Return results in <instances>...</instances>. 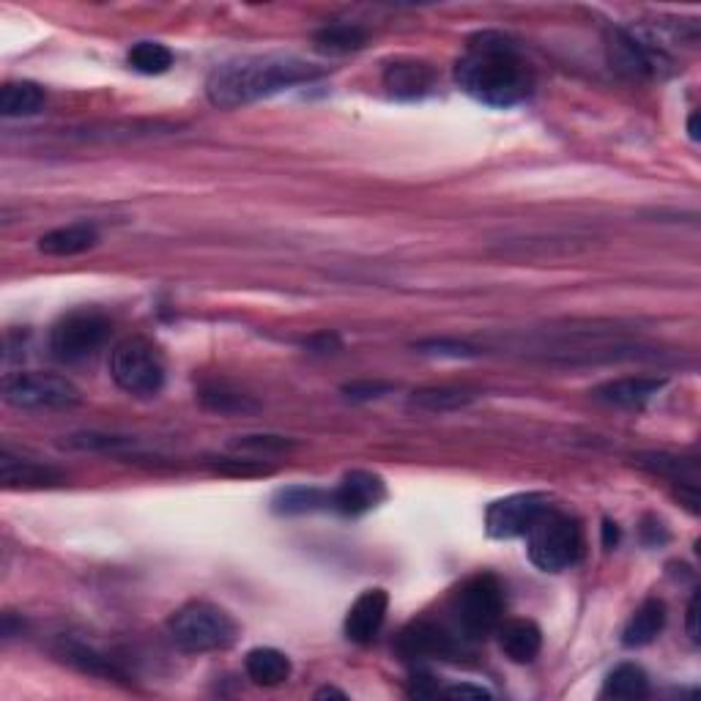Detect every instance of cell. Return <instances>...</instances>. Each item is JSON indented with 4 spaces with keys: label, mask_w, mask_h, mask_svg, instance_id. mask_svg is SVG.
Masks as SVG:
<instances>
[{
    "label": "cell",
    "mask_w": 701,
    "mask_h": 701,
    "mask_svg": "<svg viewBox=\"0 0 701 701\" xmlns=\"http://www.w3.org/2000/svg\"><path fill=\"white\" fill-rule=\"evenodd\" d=\"M414 350L428 356H452V359H469L477 356V348L461 341H447V337H430V341L414 343Z\"/></svg>",
    "instance_id": "cell-32"
},
{
    "label": "cell",
    "mask_w": 701,
    "mask_h": 701,
    "mask_svg": "<svg viewBox=\"0 0 701 701\" xmlns=\"http://www.w3.org/2000/svg\"><path fill=\"white\" fill-rule=\"evenodd\" d=\"M96 241H100V231L94 226H88V222H72V226L44 233L39 239V250L53 258H72L88 252L91 247H96Z\"/></svg>",
    "instance_id": "cell-18"
},
{
    "label": "cell",
    "mask_w": 701,
    "mask_h": 701,
    "mask_svg": "<svg viewBox=\"0 0 701 701\" xmlns=\"http://www.w3.org/2000/svg\"><path fill=\"white\" fill-rule=\"evenodd\" d=\"M198 404L203 406L206 411L220 414V417H247V414L261 411V404H258L252 395H244V393H239V389H231V387H220V384L200 387L198 389Z\"/></svg>",
    "instance_id": "cell-23"
},
{
    "label": "cell",
    "mask_w": 701,
    "mask_h": 701,
    "mask_svg": "<svg viewBox=\"0 0 701 701\" xmlns=\"http://www.w3.org/2000/svg\"><path fill=\"white\" fill-rule=\"evenodd\" d=\"M688 135L693 143H699V113H691V118H688Z\"/></svg>",
    "instance_id": "cell-40"
},
{
    "label": "cell",
    "mask_w": 701,
    "mask_h": 701,
    "mask_svg": "<svg viewBox=\"0 0 701 701\" xmlns=\"http://www.w3.org/2000/svg\"><path fill=\"white\" fill-rule=\"evenodd\" d=\"M456 83L463 94L488 107L521 105L534 88L532 69L502 33H477L456 63Z\"/></svg>",
    "instance_id": "cell-1"
},
{
    "label": "cell",
    "mask_w": 701,
    "mask_h": 701,
    "mask_svg": "<svg viewBox=\"0 0 701 701\" xmlns=\"http://www.w3.org/2000/svg\"><path fill=\"white\" fill-rule=\"evenodd\" d=\"M436 72L430 63L417 59H398L384 69V88L395 100H422L433 91Z\"/></svg>",
    "instance_id": "cell-14"
},
{
    "label": "cell",
    "mask_w": 701,
    "mask_h": 701,
    "mask_svg": "<svg viewBox=\"0 0 701 701\" xmlns=\"http://www.w3.org/2000/svg\"><path fill=\"white\" fill-rule=\"evenodd\" d=\"M69 447L91 452H116L121 447H132V439L126 436H107V433H77L69 439Z\"/></svg>",
    "instance_id": "cell-33"
},
{
    "label": "cell",
    "mask_w": 701,
    "mask_h": 701,
    "mask_svg": "<svg viewBox=\"0 0 701 701\" xmlns=\"http://www.w3.org/2000/svg\"><path fill=\"white\" fill-rule=\"evenodd\" d=\"M606 50L614 72H619L628 80L660 77V69L669 66L663 50L655 48L652 42H644L639 33L625 31V28H614L608 33Z\"/></svg>",
    "instance_id": "cell-9"
},
{
    "label": "cell",
    "mask_w": 701,
    "mask_h": 701,
    "mask_svg": "<svg viewBox=\"0 0 701 701\" xmlns=\"http://www.w3.org/2000/svg\"><path fill=\"white\" fill-rule=\"evenodd\" d=\"M55 655H59L63 663L72 666V669L83 671V674L113 677V680H121V677H124L118 666L113 663L105 652H100V649L88 647V644L83 641L61 639L59 644H55Z\"/></svg>",
    "instance_id": "cell-21"
},
{
    "label": "cell",
    "mask_w": 701,
    "mask_h": 701,
    "mask_svg": "<svg viewBox=\"0 0 701 701\" xmlns=\"http://www.w3.org/2000/svg\"><path fill=\"white\" fill-rule=\"evenodd\" d=\"M666 387V378L652 376H630V378H614V381L600 384L592 393V398L611 409H641L647 406L660 389Z\"/></svg>",
    "instance_id": "cell-15"
},
{
    "label": "cell",
    "mask_w": 701,
    "mask_h": 701,
    "mask_svg": "<svg viewBox=\"0 0 701 701\" xmlns=\"http://www.w3.org/2000/svg\"><path fill=\"white\" fill-rule=\"evenodd\" d=\"M48 102V94L39 83L31 80H14L0 88V113L6 118H28L36 116Z\"/></svg>",
    "instance_id": "cell-22"
},
{
    "label": "cell",
    "mask_w": 701,
    "mask_h": 701,
    "mask_svg": "<svg viewBox=\"0 0 701 701\" xmlns=\"http://www.w3.org/2000/svg\"><path fill=\"white\" fill-rule=\"evenodd\" d=\"M168 636L181 652L203 655L228 649L239 636L233 617L220 606L206 600H192L181 606L168 619Z\"/></svg>",
    "instance_id": "cell-3"
},
{
    "label": "cell",
    "mask_w": 701,
    "mask_h": 701,
    "mask_svg": "<svg viewBox=\"0 0 701 701\" xmlns=\"http://www.w3.org/2000/svg\"><path fill=\"white\" fill-rule=\"evenodd\" d=\"M113 381L135 398H154L165 387V362L146 337H126L111 354Z\"/></svg>",
    "instance_id": "cell-6"
},
{
    "label": "cell",
    "mask_w": 701,
    "mask_h": 701,
    "mask_svg": "<svg viewBox=\"0 0 701 701\" xmlns=\"http://www.w3.org/2000/svg\"><path fill=\"white\" fill-rule=\"evenodd\" d=\"M617 543H619V526L614 524V521H603V545H606L608 551L611 548H617Z\"/></svg>",
    "instance_id": "cell-39"
},
{
    "label": "cell",
    "mask_w": 701,
    "mask_h": 701,
    "mask_svg": "<svg viewBox=\"0 0 701 701\" xmlns=\"http://www.w3.org/2000/svg\"><path fill=\"white\" fill-rule=\"evenodd\" d=\"M439 691H441V688L436 686L433 677H430V674H414L411 688H409L411 697L425 699V697H436V693H439Z\"/></svg>",
    "instance_id": "cell-37"
},
{
    "label": "cell",
    "mask_w": 701,
    "mask_h": 701,
    "mask_svg": "<svg viewBox=\"0 0 701 701\" xmlns=\"http://www.w3.org/2000/svg\"><path fill=\"white\" fill-rule=\"evenodd\" d=\"M529 559L543 573H562L582 559V529L562 510L548 508L524 534Z\"/></svg>",
    "instance_id": "cell-5"
},
{
    "label": "cell",
    "mask_w": 701,
    "mask_h": 701,
    "mask_svg": "<svg viewBox=\"0 0 701 701\" xmlns=\"http://www.w3.org/2000/svg\"><path fill=\"white\" fill-rule=\"evenodd\" d=\"M499 647L513 663H532L543 647V634L532 619H508L496 628Z\"/></svg>",
    "instance_id": "cell-17"
},
{
    "label": "cell",
    "mask_w": 701,
    "mask_h": 701,
    "mask_svg": "<svg viewBox=\"0 0 701 701\" xmlns=\"http://www.w3.org/2000/svg\"><path fill=\"white\" fill-rule=\"evenodd\" d=\"M126 63L135 69L137 74H165L174 66V53L170 48H165L163 42H137L132 44V50L126 53Z\"/></svg>",
    "instance_id": "cell-30"
},
{
    "label": "cell",
    "mask_w": 701,
    "mask_h": 701,
    "mask_svg": "<svg viewBox=\"0 0 701 701\" xmlns=\"http://www.w3.org/2000/svg\"><path fill=\"white\" fill-rule=\"evenodd\" d=\"M302 346L307 350H313V354H332V350H341L343 341L335 335V332H321V335L307 337Z\"/></svg>",
    "instance_id": "cell-35"
},
{
    "label": "cell",
    "mask_w": 701,
    "mask_h": 701,
    "mask_svg": "<svg viewBox=\"0 0 701 701\" xmlns=\"http://www.w3.org/2000/svg\"><path fill=\"white\" fill-rule=\"evenodd\" d=\"M395 389V384L389 381H350V384H343L341 393L346 395V400H350V404H370V400H378L384 398V395H389Z\"/></svg>",
    "instance_id": "cell-34"
},
{
    "label": "cell",
    "mask_w": 701,
    "mask_h": 701,
    "mask_svg": "<svg viewBox=\"0 0 701 701\" xmlns=\"http://www.w3.org/2000/svg\"><path fill=\"white\" fill-rule=\"evenodd\" d=\"M321 74L324 72L315 63L296 55H247L217 66L206 80V96L220 111H233L302 83H313Z\"/></svg>",
    "instance_id": "cell-2"
},
{
    "label": "cell",
    "mask_w": 701,
    "mask_h": 701,
    "mask_svg": "<svg viewBox=\"0 0 701 701\" xmlns=\"http://www.w3.org/2000/svg\"><path fill=\"white\" fill-rule=\"evenodd\" d=\"M315 50L326 55H348L356 53L367 44V31L359 25H348V22H332V25L321 28L313 36Z\"/></svg>",
    "instance_id": "cell-27"
},
{
    "label": "cell",
    "mask_w": 701,
    "mask_h": 701,
    "mask_svg": "<svg viewBox=\"0 0 701 701\" xmlns=\"http://www.w3.org/2000/svg\"><path fill=\"white\" fill-rule=\"evenodd\" d=\"M384 496H387V488H384L381 477L373 471L354 469L343 477L335 491H329V510L356 519V515H365L378 508Z\"/></svg>",
    "instance_id": "cell-12"
},
{
    "label": "cell",
    "mask_w": 701,
    "mask_h": 701,
    "mask_svg": "<svg viewBox=\"0 0 701 701\" xmlns=\"http://www.w3.org/2000/svg\"><path fill=\"white\" fill-rule=\"evenodd\" d=\"M0 482L3 488H59L66 482L61 469L48 467V463L31 461V458L11 456L9 450L0 452Z\"/></svg>",
    "instance_id": "cell-16"
},
{
    "label": "cell",
    "mask_w": 701,
    "mask_h": 701,
    "mask_svg": "<svg viewBox=\"0 0 701 701\" xmlns=\"http://www.w3.org/2000/svg\"><path fill=\"white\" fill-rule=\"evenodd\" d=\"M209 467L226 477H241V480H250V477H269L274 474V467H269L263 458H252V456H220V458H209Z\"/></svg>",
    "instance_id": "cell-31"
},
{
    "label": "cell",
    "mask_w": 701,
    "mask_h": 701,
    "mask_svg": "<svg viewBox=\"0 0 701 701\" xmlns=\"http://www.w3.org/2000/svg\"><path fill=\"white\" fill-rule=\"evenodd\" d=\"M395 649L404 660H452L458 655V641L439 622L414 619L400 630Z\"/></svg>",
    "instance_id": "cell-11"
},
{
    "label": "cell",
    "mask_w": 701,
    "mask_h": 701,
    "mask_svg": "<svg viewBox=\"0 0 701 701\" xmlns=\"http://www.w3.org/2000/svg\"><path fill=\"white\" fill-rule=\"evenodd\" d=\"M663 628H666L663 600H658V597H649V600H644L641 606L636 608L634 617H630L628 625H625L622 644L628 649L647 647V644H652L660 634H663Z\"/></svg>",
    "instance_id": "cell-19"
},
{
    "label": "cell",
    "mask_w": 701,
    "mask_h": 701,
    "mask_svg": "<svg viewBox=\"0 0 701 701\" xmlns=\"http://www.w3.org/2000/svg\"><path fill=\"white\" fill-rule=\"evenodd\" d=\"M634 461L639 469L649 471V474L666 477V480L677 482V485H697L699 469L697 463L686 461V458L669 456V452H639Z\"/></svg>",
    "instance_id": "cell-26"
},
{
    "label": "cell",
    "mask_w": 701,
    "mask_h": 701,
    "mask_svg": "<svg viewBox=\"0 0 701 701\" xmlns=\"http://www.w3.org/2000/svg\"><path fill=\"white\" fill-rule=\"evenodd\" d=\"M688 636L699 644V592L688 603Z\"/></svg>",
    "instance_id": "cell-38"
},
{
    "label": "cell",
    "mask_w": 701,
    "mask_h": 701,
    "mask_svg": "<svg viewBox=\"0 0 701 701\" xmlns=\"http://www.w3.org/2000/svg\"><path fill=\"white\" fill-rule=\"evenodd\" d=\"M389 608V595L384 589H367L362 592L354 600V606L348 608L346 617V639L350 644H365L376 641V636L381 634L384 619H387Z\"/></svg>",
    "instance_id": "cell-13"
},
{
    "label": "cell",
    "mask_w": 701,
    "mask_h": 701,
    "mask_svg": "<svg viewBox=\"0 0 701 701\" xmlns=\"http://www.w3.org/2000/svg\"><path fill=\"white\" fill-rule=\"evenodd\" d=\"M111 332L113 324L107 315L96 310H74L50 329V350L59 362L77 365L105 346L111 341Z\"/></svg>",
    "instance_id": "cell-8"
},
{
    "label": "cell",
    "mask_w": 701,
    "mask_h": 701,
    "mask_svg": "<svg viewBox=\"0 0 701 701\" xmlns=\"http://www.w3.org/2000/svg\"><path fill=\"white\" fill-rule=\"evenodd\" d=\"M548 496L545 493H513L499 502H493L485 513L488 534L496 540L524 537L534 521L548 510Z\"/></svg>",
    "instance_id": "cell-10"
},
{
    "label": "cell",
    "mask_w": 701,
    "mask_h": 701,
    "mask_svg": "<svg viewBox=\"0 0 701 701\" xmlns=\"http://www.w3.org/2000/svg\"><path fill=\"white\" fill-rule=\"evenodd\" d=\"M3 400L20 411H69L83 404V393L55 373H9Z\"/></svg>",
    "instance_id": "cell-7"
},
{
    "label": "cell",
    "mask_w": 701,
    "mask_h": 701,
    "mask_svg": "<svg viewBox=\"0 0 701 701\" xmlns=\"http://www.w3.org/2000/svg\"><path fill=\"white\" fill-rule=\"evenodd\" d=\"M477 400V393L463 387H422L414 389L409 406L425 414H450L467 409Z\"/></svg>",
    "instance_id": "cell-24"
},
{
    "label": "cell",
    "mask_w": 701,
    "mask_h": 701,
    "mask_svg": "<svg viewBox=\"0 0 701 701\" xmlns=\"http://www.w3.org/2000/svg\"><path fill=\"white\" fill-rule=\"evenodd\" d=\"M603 697L608 699H647L649 697V677L641 666L636 663H619L611 674L606 677L603 686Z\"/></svg>",
    "instance_id": "cell-28"
},
{
    "label": "cell",
    "mask_w": 701,
    "mask_h": 701,
    "mask_svg": "<svg viewBox=\"0 0 701 701\" xmlns=\"http://www.w3.org/2000/svg\"><path fill=\"white\" fill-rule=\"evenodd\" d=\"M244 671L255 686L278 688L291 677V660L289 655L274 647H255L247 652Z\"/></svg>",
    "instance_id": "cell-20"
},
{
    "label": "cell",
    "mask_w": 701,
    "mask_h": 701,
    "mask_svg": "<svg viewBox=\"0 0 701 701\" xmlns=\"http://www.w3.org/2000/svg\"><path fill=\"white\" fill-rule=\"evenodd\" d=\"M439 693H444V697H450V699H491V691H485V688H480V686H467V682H463V686L444 688V691H439Z\"/></svg>",
    "instance_id": "cell-36"
},
{
    "label": "cell",
    "mask_w": 701,
    "mask_h": 701,
    "mask_svg": "<svg viewBox=\"0 0 701 701\" xmlns=\"http://www.w3.org/2000/svg\"><path fill=\"white\" fill-rule=\"evenodd\" d=\"M231 450L241 452V456L252 458H280L289 456L291 450H296V441L289 436H274V433H250V436H236L231 441Z\"/></svg>",
    "instance_id": "cell-29"
},
{
    "label": "cell",
    "mask_w": 701,
    "mask_h": 701,
    "mask_svg": "<svg viewBox=\"0 0 701 701\" xmlns=\"http://www.w3.org/2000/svg\"><path fill=\"white\" fill-rule=\"evenodd\" d=\"M315 699H346V693L337 691V688H321V691L315 693Z\"/></svg>",
    "instance_id": "cell-41"
},
{
    "label": "cell",
    "mask_w": 701,
    "mask_h": 701,
    "mask_svg": "<svg viewBox=\"0 0 701 701\" xmlns=\"http://www.w3.org/2000/svg\"><path fill=\"white\" fill-rule=\"evenodd\" d=\"M272 510L280 515H304L315 510H329V491L313 485H291L274 493Z\"/></svg>",
    "instance_id": "cell-25"
},
{
    "label": "cell",
    "mask_w": 701,
    "mask_h": 701,
    "mask_svg": "<svg viewBox=\"0 0 701 701\" xmlns=\"http://www.w3.org/2000/svg\"><path fill=\"white\" fill-rule=\"evenodd\" d=\"M504 586L491 573L471 576L461 589L452 595V619L463 639L480 641L485 636L496 634L504 622Z\"/></svg>",
    "instance_id": "cell-4"
}]
</instances>
